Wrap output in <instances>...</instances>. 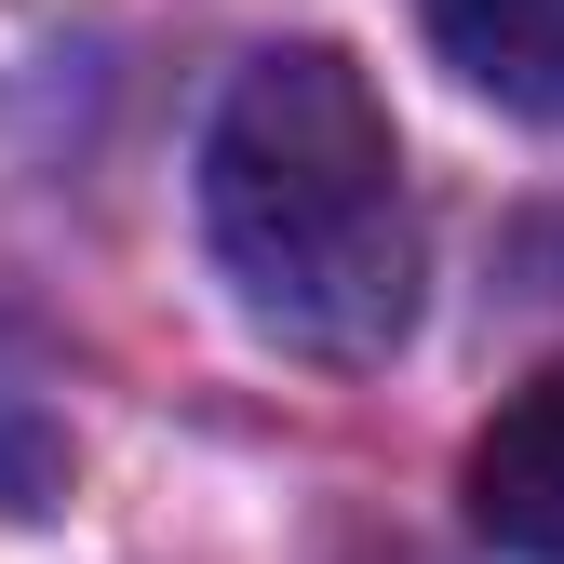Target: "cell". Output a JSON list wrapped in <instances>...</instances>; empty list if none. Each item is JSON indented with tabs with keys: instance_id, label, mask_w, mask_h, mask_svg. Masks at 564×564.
Masks as SVG:
<instances>
[{
	"instance_id": "cell-1",
	"label": "cell",
	"mask_w": 564,
	"mask_h": 564,
	"mask_svg": "<svg viewBox=\"0 0 564 564\" xmlns=\"http://www.w3.org/2000/svg\"><path fill=\"white\" fill-rule=\"evenodd\" d=\"M202 242L256 336L377 364L416 323V188L377 82L336 41H269L202 134Z\"/></svg>"
},
{
	"instance_id": "cell-2",
	"label": "cell",
	"mask_w": 564,
	"mask_h": 564,
	"mask_svg": "<svg viewBox=\"0 0 564 564\" xmlns=\"http://www.w3.org/2000/svg\"><path fill=\"white\" fill-rule=\"evenodd\" d=\"M457 498H470V538H484V551L564 564V364H538V377L470 431Z\"/></svg>"
},
{
	"instance_id": "cell-3",
	"label": "cell",
	"mask_w": 564,
	"mask_h": 564,
	"mask_svg": "<svg viewBox=\"0 0 564 564\" xmlns=\"http://www.w3.org/2000/svg\"><path fill=\"white\" fill-rule=\"evenodd\" d=\"M416 14H431V54L470 95L564 134V0H416Z\"/></svg>"
},
{
	"instance_id": "cell-4",
	"label": "cell",
	"mask_w": 564,
	"mask_h": 564,
	"mask_svg": "<svg viewBox=\"0 0 564 564\" xmlns=\"http://www.w3.org/2000/svg\"><path fill=\"white\" fill-rule=\"evenodd\" d=\"M54 470H67V444L41 431V403H28V390H0V511H41V498H54Z\"/></svg>"
}]
</instances>
